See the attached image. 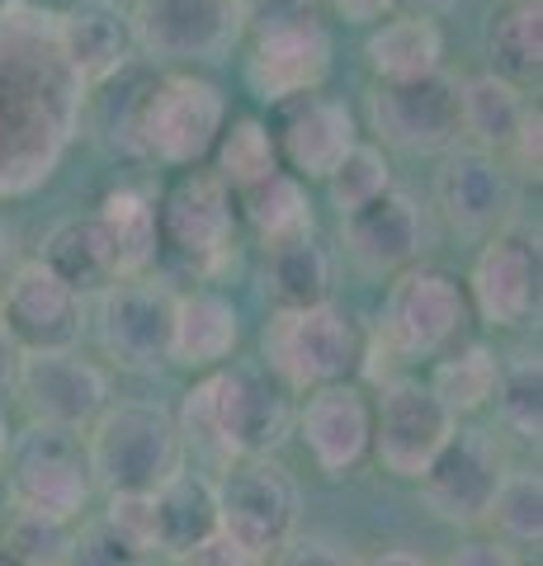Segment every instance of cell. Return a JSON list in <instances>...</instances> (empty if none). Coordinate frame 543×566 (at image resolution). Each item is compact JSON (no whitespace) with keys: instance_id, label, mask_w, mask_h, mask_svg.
<instances>
[{"instance_id":"1","label":"cell","mask_w":543,"mask_h":566,"mask_svg":"<svg viewBox=\"0 0 543 566\" xmlns=\"http://www.w3.org/2000/svg\"><path fill=\"white\" fill-rule=\"evenodd\" d=\"M85 85L58 48V14L29 0L0 10V199L43 189L81 128Z\"/></svg>"},{"instance_id":"2","label":"cell","mask_w":543,"mask_h":566,"mask_svg":"<svg viewBox=\"0 0 543 566\" xmlns=\"http://www.w3.org/2000/svg\"><path fill=\"white\" fill-rule=\"evenodd\" d=\"M175 424L185 449L195 444L227 468L232 458H274L293 430V401L265 364L232 359L189 387Z\"/></svg>"},{"instance_id":"3","label":"cell","mask_w":543,"mask_h":566,"mask_svg":"<svg viewBox=\"0 0 543 566\" xmlns=\"http://www.w3.org/2000/svg\"><path fill=\"white\" fill-rule=\"evenodd\" d=\"M241 29L255 33L247 85L255 99L284 104L322 91L331 71V33L312 0H241Z\"/></svg>"},{"instance_id":"4","label":"cell","mask_w":543,"mask_h":566,"mask_svg":"<svg viewBox=\"0 0 543 566\" xmlns=\"http://www.w3.org/2000/svg\"><path fill=\"white\" fill-rule=\"evenodd\" d=\"M95 486L118 491H156L185 472V439L166 406L156 401H109L85 434Z\"/></svg>"},{"instance_id":"5","label":"cell","mask_w":543,"mask_h":566,"mask_svg":"<svg viewBox=\"0 0 543 566\" xmlns=\"http://www.w3.org/2000/svg\"><path fill=\"white\" fill-rule=\"evenodd\" d=\"M364 340L355 322L331 307H279L270 316L265 335H260V364L289 387V392H312V387L349 382L359 374Z\"/></svg>"},{"instance_id":"6","label":"cell","mask_w":543,"mask_h":566,"mask_svg":"<svg viewBox=\"0 0 543 566\" xmlns=\"http://www.w3.org/2000/svg\"><path fill=\"white\" fill-rule=\"evenodd\" d=\"M218 491V534L247 547L270 566L279 547L297 538V510L303 495L284 463L274 458H232L213 482Z\"/></svg>"},{"instance_id":"7","label":"cell","mask_w":543,"mask_h":566,"mask_svg":"<svg viewBox=\"0 0 543 566\" xmlns=\"http://www.w3.org/2000/svg\"><path fill=\"white\" fill-rule=\"evenodd\" d=\"M468 322H472V307H468L463 283L449 270H435V264H411L388 289L378 340L397 359H440V354L459 345Z\"/></svg>"},{"instance_id":"8","label":"cell","mask_w":543,"mask_h":566,"mask_svg":"<svg viewBox=\"0 0 543 566\" xmlns=\"http://www.w3.org/2000/svg\"><path fill=\"white\" fill-rule=\"evenodd\" d=\"M10 501L14 510L81 520V510L95 495L91 458H85L81 430L58 424H29L24 434H10Z\"/></svg>"},{"instance_id":"9","label":"cell","mask_w":543,"mask_h":566,"mask_svg":"<svg viewBox=\"0 0 543 566\" xmlns=\"http://www.w3.org/2000/svg\"><path fill=\"white\" fill-rule=\"evenodd\" d=\"M156 232H161V251L180 260L189 274L208 279L227 270V260L237 251L232 189L213 170H185L156 208Z\"/></svg>"},{"instance_id":"10","label":"cell","mask_w":543,"mask_h":566,"mask_svg":"<svg viewBox=\"0 0 543 566\" xmlns=\"http://www.w3.org/2000/svg\"><path fill=\"white\" fill-rule=\"evenodd\" d=\"M227 128V95L213 81L170 71L156 76L147 109H143V156L180 170H195L208 161Z\"/></svg>"},{"instance_id":"11","label":"cell","mask_w":543,"mask_h":566,"mask_svg":"<svg viewBox=\"0 0 543 566\" xmlns=\"http://www.w3.org/2000/svg\"><path fill=\"white\" fill-rule=\"evenodd\" d=\"M180 293L156 274L114 279L100 293V345L118 368L147 374L156 364H170V331Z\"/></svg>"},{"instance_id":"12","label":"cell","mask_w":543,"mask_h":566,"mask_svg":"<svg viewBox=\"0 0 543 566\" xmlns=\"http://www.w3.org/2000/svg\"><path fill=\"white\" fill-rule=\"evenodd\" d=\"M128 33L156 62H218L241 39V0H137Z\"/></svg>"},{"instance_id":"13","label":"cell","mask_w":543,"mask_h":566,"mask_svg":"<svg viewBox=\"0 0 543 566\" xmlns=\"http://www.w3.org/2000/svg\"><path fill=\"white\" fill-rule=\"evenodd\" d=\"M374 133L397 151L435 156L459 147V81L435 71L420 81H374L369 91Z\"/></svg>"},{"instance_id":"14","label":"cell","mask_w":543,"mask_h":566,"mask_svg":"<svg viewBox=\"0 0 543 566\" xmlns=\"http://www.w3.org/2000/svg\"><path fill=\"white\" fill-rule=\"evenodd\" d=\"M539 232L524 222H505L472 260V274L463 283L468 307L487 326H524L530 316H539Z\"/></svg>"},{"instance_id":"15","label":"cell","mask_w":543,"mask_h":566,"mask_svg":"<svg viewBox=\"0 0 543 566\" xmlns=\"http://www.w3.org/2000/svg\"><path fill=\"white\" fill-rule=\"evenodd\" d=\"M453 430H459V420L445 411L426 382L393 378L374 411L369 453L383 463V472L401 476V482H420V472L435 463V453L449 444Z\"/></svg>"},{"instance_id":"16","label":"cell","mask_w":543,"mask_h":566,"mask_svg":"<svg viewBox=\"0 0 543 566\" xmlns=\"http://www.w3.org/2000/svg\"><path fill=\"white\" fill-rule=\"evenodd\" d=\"M14 387L33 424H58V430H91L95 416L109 406V374L81 359L76 349L20 354Z\"/></svg>"},{"instance_id":"17","label":"cell","mask_w":543,"mask_h":566,"mask_svg":"<svg viewBox=\"0 0 543 566\" xmlns=\"http://www.w3.org/2000/svg\"><path fill=\"white\" fill-rule=\"evenodd\" d=\"M505 476V453L482 424H459L435 463L420 472V495L449 524H482Z\"/></svg>"},{"instance_id":"18","label":"cell","mask_w":543,"mask_h":566,"mask_svg":"<svg viewBox=\"0 0 543 566\" xmlns=\"http://www.w3.org/2000/svg\"><path fill=\"white\" fill-rule=\"evenodd\" d=\"M0 326L20 354L33 349H76L81 340V293L48 270V264L29 260L14 264V274L0 289Z\"/></svg>"},{"instance_id":"19","label":"cell","mask_w":543,"mask_h":566,"mask_svg":"<svg viewBox=\"0 0 543 566\" xmlns=\"http://www.w3.org/2000/svg\"><path fill=\"white\" fill-rule=\"evenodd\" d=\"M270 137L279 151V166H289L293 175H303V180H326L349 156V147L359 142L355 114L345 109V99H331L322 91L274 104Z\"/></svg>"},{"instance_id":"20","label":"cell","mask_w":543,"mask_h":566,"mask_svg":"<svg viewBox=\"0 0 543 566\" xmlns=\"http://www.w3.org/2000/svg\"><path fill=\"white\" fill-rule=\"evenodd\" d=\"M297 434L326 476L355 472L374 444V406L355 382L312 387L303 411H297Z\"/></svg>"},{"instance_id":"21","label":"cell","mask_w":543,"mask_h":566,"mask_svg":"<svg viewBox=\"0 0 543 566\" xmlns=\"http://www.w3.org/2000/svg\"><path fill=\"white\" fill-rule=\"evenodd\" d=\"M341 232L364 274H401L426 251V218H420L411 193L401 189H388L369 208L341 218Z\"/></svg>"},{"instance_id":"22","label":"cell","mask_w":543,"mask_h":566,"mask_svg":"<svg viewBox=\"0 0 543 566\" xmlns=\"http://www.w3.org/2000/svg\"><path fill=\"white\" fill-rule=\"evenodd\" d=\"M435 199L459 232H497L511 212V175L497 161V151L449 147L435 175Z\"/></svg>"},{"instance_id":"23","label":"cell","mask_w":543,"mask_h":566,"mask_svg":"<svg viewBox=\"0 0 543 566\" xmlns=\"http://www.w3.org/2000/svg\"><path fill=\"white\" fill-rule=\"evenodd\" d=\"M58 48L66 66L76 71V81L91 91V85L118 76L133 62L128 14L109 0H81V6L58 14Z\"/></svg>"},{"instance_id":"24","label":"cell","mask_w":543,"mask_h":566,"mask_svg":"<svg viewBox=\"0 0 543 566\" xmlns=\"http://www.w3.org/2000/svg\"><path fill=\"white\" fill-rule=\"evenodd\" d=\"M241 340V316L232 297L222 293H180L175 303V331H170V364L195 368V374H213V368L232 364Z\"/></svg>"},{"instance_id":"25","label":"cell","mask_w":543,"mask_h":566,"mask_svg":"<svg viewBox=\"0 0 543 566\" xmlns=\"http://www.w3.org/2000/svg\"><path fill=\"white\" fill-rule=\"evenodd\" d=\"M152 515H156V553L180 562L218 534V491L199 472H175L170 482L152 491Z\"/></svg>"},{"instance_id":"26","label":"cell","mask_w":543,"mask_h":566,"mask_svg":"<svg viewBox=\"0 0 543 566\" xmlns=\"http://www.w3.org/2000/svg\"><path fill=\"white\" fill-rule=\"evenodd\" d=\"M39 264H48V270L76 293H104L118 279L114 241L100 227V218H66V222H58L43 237Z\"/></svg>"},{"instance_id":"27","label":"cell","mask_w":543,"mask_h":566,"mask_svg":"<svg viewBox=\"0 0 543 566\" xmlns=\"http://www.w3.org/2000/svg\"><path fill=\"white\" fill-rule=\"evenodd\" d=\"M364 57L378 81H420L445 71V33L430 14H388L364 43Z\"/></svg>"},{"instance_id":"28","label":"cell","mask_w":543,"mask_h":566,"mask_svg":"<svg viewBox=\"0 0 543 566\" xmlns=\"http://www.w3.org/2000/svg\"><path fill=\"white\" fill-rule=\"evenodd\" d=\"M156 85L152 66L128 62L118 76L91 85L95 91V137L114 156H143V109Z\"/></svg>"},{"instance_id":"29","label":"cell","mask_w":543,"mask_h":566,"mask_svg":"<svg viewBox=\"0 0 543 566\" xmlns=\"http://www.w3.org/2000/svg\"><path fill=\"white\" fill-rule=\"evenodd\" d=\"M265 283L279 307H317L331 293V255L326 245L303 232L265 245Z\"/></svg>"},{"instance_id":"30","label":"cell","mask_w":543,"mask_h":566,"mask_svg":"<svg viewBox=\"0 0 543 566\" xmlns=\"http://www.w3.org/2000/svg\"><path fill=\"white\" fill-rule=\"evenodd\" d=\"M492 76L524 85L543 71V0H505L487 24Z\"/></svg>"},{"instance_id":"31","label":"cell","mask_w":543,"mask_h":566,"mask_svg":"<svg viewBox=\"0 0 543 566\" xmlns=\"http://www.w3.org/2000/svg\"><path fill=\"white\" fill-rule=\"evenodd\" d=\"M524 118V95L520 85L492 76V71H482V76H468L459 85V133L472 137V147L482 151H505L511 147V137Z\"/></svg>"},{"instance_id":"32","label":"cell","mask_w":543,"mask_h":566,"mask_svg":"<svg viewBox=\"0 0 543 566\" xmlns=\"http://www.w3.org/2000/svg\"><path fill=\"white\" fill-rule=\"evenodd\" d=\"M100 227L109 232L114 241V255H118V279L128 274H147L156 255H161V232H156V203L137 189H114L104 193L100 203Z\"/></svg>"},{"instance_id":"33","label":"cell","mask_w":543,"mask_h":566,"mask_svg":"<svg viewBox=\"0 0 543 566\" xmlns=\"http://www.w3.org/2000/svg\"><path fill=\"white\" fill-rule=\"evenodd\" d=\"M497 374H501V364L487 345H453L449 354L435 359V374L426 387L440 397L445 411L459 420V416H478L482 406H492Z\"/></svg>"},{"instance_id":"34","label":"cell","mask_w":543,"mask_h":566,"mask_svg":"<svg viewBox=\"0 0 543 566\" xmlns=\"http://www.w3.org/2000/svg\"><path fill=\"white\" fill-rule=\"evenodd\" d=\"M241 212H247V222L260 232V241H284V237H303L312 232V203H307V189L297 175L289 170H274L270 180H260L251 189L237 193Z\"/></svg>"},{"instance_id":"35","label":"cell","mask_w":543,"mask_h":566,"mask_svg":"<svg viewBox=\"0 0 543 566\" xmlns=\"http://www.w3.org/2000/svg\"><path fill=\"white\" fill-rule=\"evenodd\" d=\"M487 524L497 528L505 547H539L543 543V482L534 468H515L487 505Z\"/></svg>"},{"instance_id":"36","label":"cell","mask_w":543,"mask_h":566,"mask_svg":"<svg viewBox=\"0 0 543 566\" xmlns=\"http://www.w3.org/2000/svg\"><path fill=\"white\" fill-rule=\"evenodd\" d=\"M76 520L39 515V510H14L0 528V553H10L20 566H72L76 553Z\"/></svg>"},{"instance_id":"37","label":"cell","mask_w":543,"mask_h":566,"mask_svg":"<svg viewBox=\"0 0 543 566\" xmlns=\"http://www.w3.org/2000/svg\"><path fill=\"white\" fill-rule=\"evenodd\" d=\"M213 156H218L213 175L237 193L270 180L274 170H284L279 166V151H274V137H270V123H260V118H237L232 128H222Z\"/></svg>"},{"instance_id":"38","label":"cell","mask_w":543,"mask_h":566,"mask_svg":"<svg viewBox=\"0 0 543 566\" xmlns=\"http://www.w3.org/2000/svg\"><path fill=\"white\" fill-rule=\"evenodd\" d=\"M492 401H497L505 430L539 444V434H543V364H539V354H520L515 364L501 368Z\"/></svg>"},{"instance_id":"39","label":"cell","mask_w":543,"mask_h":566,"mask_svg":"<svg viewBox=\"0 0 543 566\" xmlns=\"http://www.w3.org/2000/svg\"><path fill=\"white\" fill-rule=\"evenodd\" d=\"M326 189H331V203L341 208V218H349V212H359L374 199H383V193L393 189V166H388V156H383V147H374V142H355L345 161L326 175Z\"/></svg>"},{"instance_id":"40","label":"cell","mask_w":543,"mask_h":566,"mask_svg":"<svg viewBox=\"0 0 543 566\" xmlns=\"http://www.w3.org/2000/svg\"><path fill=\"white\" fill-rule=\"evenodd\" d=\"M104 528L114 538H124L133 553L152 557L156 553V515H152V491H118L109 495V510H104Z\"/></svg>"},{"instance_id":"41","label":"cell","mask_w":543,"mask_h":566,"mask_svg":"<svg viewBox=\"0 0 543 566\" xmlns=\"http://www.w3.org/2000/svg\"><path fill=\"white\" fill-rule=\"evenodd\" d=\"M72 566H152V557L133 553L124 538H114L104 520H91L76 528V553H72Z\"/></svg>"},{"instance_id":"42","label":"cell","mask_w":543,"mask_h":566,"mask_svg":"<svg viewBox=\"0 0 543 566\" xmlns=\"http://www.w3.org/2000/svg\"><path fill=\"white\" fill-rule=\"evenodd\" d=\"M270 566H359V557L341 547L336 538H322V534H297L289 547H279L270 557Z\"/></svg>"},{"instance_id":"43","label":"cell","mask_w":543,"mask_h":566,"mask_svg":"<svg viewBox=\"0 0 543 566\" xmlns=\"http://www.w3.org/2000/svg\"><path fill=\"white\" fill-rule=\"evenodd\" d=\"M511 161L515 170L524 175V180H539V166H543V114H539V104H524V118H520V128L511 137Z\"/></svg>"},{"instance_id":"44","label":"cell","mask_w":543,"mask_h":566,"mask_svg":"<svg viewBox=\"0 0 543 566\" xmlns=\"http://www.w3.org/2000/svg\"><path fill=\"white\" fill-rule=\"evenodd\" d=\"M445 566H520V553L501 538H468L445 557Z\"/></svg>"},{"instance_id":"45","label":"cell","mask_w":543,"mask_h":566,"mask_svg":"<svg viewBox=\"0 0 543 566\" xmlns=\"http://www.w3.org/2000/svg\"><path fill=\"white\" fill-rule=\"evenodd\" d=\"M185 566H265L260 557H251L247 547H237L232 538H222V534H213L203 547H195L189 557H180Z\"/></svg>"},{"instance_id":"46","label":"cell","mask_w":543,"mask_h":566,"mask_svg":"<svg viewBox=\"0 0 543 566\" xmlns=\"http://www.w3.org/2000/svg\"><path fill=\"white\" fill-rule=\"evenodd\" d=\"M331 6H336L345 24H374V20H388L397 0H331Z\"/></svg>"},{"instance_id":"47","label":"cell","mask_w":543,"mask_h":566,"mask_svg":"<svg viewBox=\"0 0 543 566\" xmlns=\"http://www.w3.org/2000/svg\"><path fill=\"white\" fill-rule=\"evenodd\" d=\"M14 374H20V345L6 335V326H0V397L14 392Z\"/></svg>"},{"instance_id":"48","label":"cell","mask_w":543,"mask_h":566,"mask_svg":"<svg viewBox=\"0 0 543 566\" xmlns=\"http://www.w3.org/2000/svg\"><path fill=\"white\" fill-rule=\"evenodd\" d=\"M359 566H430L420 553H411V547H383V553H374V557H364Z\"/></svg>"},{"instance_id":"49","label":"cell","mask_w":543,"mask_h":566,"mask_svg":"<svg viewBox=\"0 0 543 566\" xmlns=\"http://www.w3.org/2000/svg\"><path fill=\"white\" fill-rule=\"evenodd\" d=\"M10 274H14V237H10V227L0 222V289H6Z\"/></svg>"},{"instance_id":"50","label":"cell","mask_w":543,"mask_h":566,"mask_svg":"<svg viewBox=\"0 0 543 566\" xmlns=\"http://www.w3.org/2000/svg\"><path fill=\"white\" fill-rule=\"evenodd\" d=\"M449 6H453V0H397L401 14H430V20H435L440 10H449Z\"/></svg>"},{"instance_id":"51","label":"cell","mask_w":543,"mask_h":566,"mask_svg":"<svg viewBox=\"0 0 543 566\" xmlns=\"http://www.w3.org/2000/svg\"><path fill=\"white\" fill-rule=\"evenodd\" d=\"M6 453H10V424H6V411H0V468H6Z\"/></svg>"},{"instance_id":"52","label":"cell","mask_w":543,"mask_h":566,"mask_svg":"<svg viewBox=\"0 0 543 566\" xmlns=\"http://www.w3.org/2000/svg\"><path fill=\"white\" fill-rule=\"evenodd\" d=\"M0 566H20V562H14L10 553H0Z\"/></svg>"},{"instance_id":"53","label":"cell","mask_w":543,"mask_h":566,"mask_svg":"<svg viewBox=\"0 0 543 566\" xmlns=\"http://www.w3.org/2000/svg\"><path fill=\"white\" fill-rule=\"evenodd\" d=\"M6 6H14V0H0V10H6Z\"/></svg>"}]
</instances>
